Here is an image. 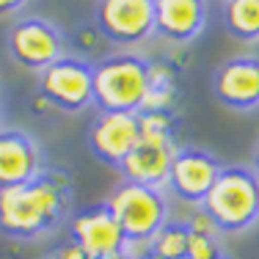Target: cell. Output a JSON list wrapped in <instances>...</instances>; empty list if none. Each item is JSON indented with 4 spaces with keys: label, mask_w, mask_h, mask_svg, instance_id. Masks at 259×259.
Returning <instances> with one entry per match:
<instances>
[{
    "label": "cell",
    "mask_w": 259,
    "mask_h": 259,
    "mask_svg": "<svg viewBox=\"0 0 259 259\" xmlns=\"http://www.w3.org/2000/svg\"><path fill=\"white\" fill-rule=\"evenodd\" d=\"M69 240H75L91 259H108L127 251V240L121 226L116 224L108 204H94L80 209L69 221Z\"/></svg>",
    "instance_id": "obj_11"
},
{
    "label": "cell",
    "mask_w": 259,
    "mask_h": 259,
    "mask_svg": "<svg viewBox=\"0 0 259 259\" xmlns=\"http://www.w3.org/2000/svg\"><path fill=\"white\" fill-rule=\"evenodd\" d=\"M207 25V0H155V33L171 45H190Z\"/></svg>",
    "instance_id": "obj_14"
},
{
    "label": "cell",
    "mask_w": 259,
    "mask_h": 259,
    "mask_svg": "<svg viewBox=\"0 0 259 259\" xmlns=\"http://www.w3.org/2000/svg\"><path fill=\"white\" fill-rule=\"evenodd\" d=\"M6 50L9 58L20 69L41 75L47 66H53L58 58L66 55L64 33L45 17H22L14 22L6 36Z\"/></svg>",
    "instance_id": "obj_7"
},
{
    "label": "cell",
    "mask_w": 259,
    "mask_h": 259,
    "mask_svg": "<svg viewBox=\"0 0 259 259\" xmlns=\"http://www.w3.org/2000/svg\"><path fill=\"white\" fill-rule=\"evenodd\" d=\"M94 66V105L100 113H141L149 91L152 61L141 53L119 50Z\"/></svg>",
    "instance_id": "obj_2"
},
{
    "label": "cell",
    "mask_w": 259,
    "mask_h": 259,
    "mask_svg": "<svg viewBox=\"0 0 259 259\" xmlns=\"http://www.w3.org/2000/svg\"><path fill=\"white\" fill-rule=\"evenodd\" d=\"M141 259H160V256H155V254H149V251H146V254L141 256Z\"/></svg>",
    "instance_id": "obj_23"
},
{
    "label": "cell",
    "mask_w": 259,
    "mask_h": 259,
    "mask_svg": "<svg viewBox=\"0 0 259 259\" xmlns=\"http://www.w3.org/2000/svg\"><path fill=\"white\" fill-rule=\"evenodd\" d=\"M188 245H190V229L185 221H168L160 229L152 243L146 245L149 254L160 259H188Z\"/></svg>",
    "instance_id": "obj_17"
},
{
    "label": "cell",
    "mask_w": 259,
    "mask_h": 259,
    "mask_svg": "<svg viewBox=\"0 0 259 259\" xmlns=\"http://www.w3.org/2000/svg\"><path fill=\"white\" fill-rule=\"evenodd\" d=\"M221 171H224V163L212 152L199 149V146H182L177 149L174 163H171L168 188L185 204L201 207Z\"/></svg>",
    "instance_id": "obj_9"
},
{
    "label": "cell",
    "mask_w": 259,
    "mask_h": 259,
    "mask_svg": "<svg viewBox=\"0 0 259 259\" xmlns=\"http://www.w3.org/2000/svg\"><path fill=\"white\" fill-rule=\"evenodd\" d=\"M224 28L237 41H259V0H224Z\"/></svg>",
    "instance_id": "obj_15"
},
{
    "label": "cell",
    "mask_w": 259,
    "mask_h": 259,
    "mask_svg": "<svg viewBox=\"0 0 259 259\" xmlns=\"http://www.w3.org/2000/svg\"><path fill=\"white\" fill-rule=\"evenodd\" d=\"M39 97L61 113H83L94 105V66L77 55H64L39 75Z\"/></svg>",
    "instance_id": "obj_6"
},
{
    "label": "cell",
    "mask_w": 259,
    "mask_h": 259,
    "mask_svg": "<svg viewBox=\"0 0 259 259\" xmlns=\"http://www.w3.org/2000/svg\"><path fill=\"white\" fill-rule=\"evenodd\" d=\"M30 0H0V17H11L17 11H22Z\"/></svg>",
    "instance_id": "obj_20"
},
{
    "label": "cell",
    "mask_w": 259,
    "mask_h": 259,
    "mask_svg": "<svg viewBox=\"0 0 259 259\" xmlns=\"http://www.w3.org/2000/svg\"><path fill=\"white\" fill-rule=\"evenodd\" d=\"M218 237H221V234H199V232H190L188 259H226Z\"/></svg>",
    "instance_id": "obj_18"
},
{
    "label": "cell",
    "mask_w": 259,
    "mask_h": 259,
    "mask_svg": "<svg viewBox=\"0 0 259 259\" xmlns=\"http://www.w3.org/2000/svg\"><path fill=\"white\" fill-rule=\"evenodd\" d=\"M0 108H3V94H0Z\"/></svg>",
    "instance_id": "obj_24"
},
{
    "label": "cell",
    "mask_w": 259,
    "mask_h": 259,
    "mask_svg": "<svg viewBox=\"0 0 259 259\" xmlns=\"http://www.w3.org/2000/svg\"><path fill=\"white\" fill-rule=\"evenodd\" d=\"M94 25L116 47H138L155 36V0H97Z\"/></svg>",
    "instance_id": "obj_8"
},
{
    "label": "cell",
    "mask_w": 259,
    "mask_h": 259,
    "mask_svg": "<svg viewBox=\"0 0 259 259\" xmlns=\"http://www.w3.org/2000/svg\"><path fill=\"white\" fill-rule=\"evenodd\" d=\"M75 199V180L64 168H45L30 182L0 188V232L14 240L47 237L64 224Z\"/></svg>",
    "instance_id": "obj_1"
},
{
    "label": "cell",
    "mask_w": 259,
    "mask_h": 259,
    "mask_svg": "<svg viewBox=\"0 0 259 259\" xmlns=\"http://www.w3.org/2000/svg\"><path fill=\"white\" fill-rule=\"evenodd\" d=\"M221 234H243L259 224V177L245 165H224L201 201Z\"/></svg>",
    "instance_id": "obj_3"
},
{
    "label": "cell",
    "mask_w": 259,
    "mask_h": 259,
    "mask_svg": "<svg viewBox=\"0 0 259 259\" xmlns=\"http://www.w3.org/2000/svg\"><path fill=\"white\" fill-rule=\"evenodd\" d=\"M177 119L174 113H141V141L119 165L127 182L163 190L168 185L171 163L177 155Z\"/></svg>",
    "instance_id": "obj_4"
},
{
    "label": "cell",
    "mask_w": 259,
    "mask_h": 259,
    "mask_svg": "<svg viewBox=\"0 0 259 259\" xmlns=\"http://www.w3.org/2000/svg\"><path fill=\"white\" fill-rule=\"evenodd\" d=\"M212 94L224 108L248 113L259 108V58L234 55L215 69Z\"/></svg>",
    "instance_id": "obj_12"
},
{
    "label": "cell",
    "mask_w": 259,
    "mask_h": 259,
    "mask_svg": "<svg viewBox=\"0 0 259 259\" xmlns=\"http://www.w3.org/2000/svg\"><path fill=\"white\" fill-rule=\"evenodd\" d=\"M45 259H91L89 254H85L83 248L75 243V240H66V243H61V245H55V248L47 254Z\"/></svg>",
    "instance_id": "obj_19"
},
{
    "label": "cell",
    "mask_w": 259,
    "mask_h": 259,
    "mask_svg": "<svg viewBox=\"0 0 259 259\" xmlns=\"http://www.w3.org/2000/svg\"><path fill=\"white\" fill-rule=\"evenodd\" d=\"M141 141V113H97L85 133L91 155L119 171L124 157Z\"/></svg>",
    "instance_id": "obj_10"
},
{
    "label": "cell",
    "mask_w": 259,
    "mask_h": 259,
    "mask_svg": "<svg viewBox=\"0 0 259 259\" xmlns=\"http://www.w3.org/2000/svg\"><path fill=\"white\" fill-rule=\"evenodd\" d=\"M141 251H146V248H141ZM144 254H135V245H127V251H121V254H116V256H108V259H141Z\"/></svg>",
    "instance_id": "obj_21"
},
{
    "label": "cell",
    "mask_w": 259,
    "mask_h": 259,
    "mask_svg": "<svg viewBox=\"0 0 259 259\" xmlns=\"http://www.w3.org/2000/svg\"><path fill=\"white\" fill-rule=\"evenodd\" d=\"M105 204L113 212L116 224L121 226L127 245H135V248H146L152 237L168 224V201L157 188L121 180L110 190Z\"/></svg>",
    "instance_id": "obj_5"
},
{
    "label": "cell",
    "mask_w": 259,
    "mask_h": 259,
    "mask_svg": "<svg viewBox=\"0 0 259 259\" xmlns=\"http://www.w3.org/2000/svg\"><path fill=\"white\" fill-rule=\"evenodd\" d=\"M39 141L25 130H0V188L30 182L45 171Z\"/></svg>",
    "instance_id": "obj_13"
},
{
    "label": "cell",
    "mask_w": 259,
    "mask_h": 259,
    "mask_svg": "<svg viewBox=\"0 0 259 259\" xmlns=\"http://www.w3.org/2000/svg\"><path fill=\"white\" fill-rule=\"evenodd\" d=\"M174 69L165 64H152L149 69V91L141 113H171V102H174Z\"/></svg>",
    "instance_id": "obj_16"
},
{
    "label": "cell",
    "mask_w": 259,
    "mask_h": 259,
    "mask_svg": "<svg viewBox=\"0 0 259 259\" xmlns=\"http://www.w3.org/2000/svg\"><path fill=\"white\" fill-rule=\"evenodd\" d=\"M251 163H254V174L259 177V141H256V146H254V157H251Z\"/></svg>",
    "instance_id": "obj_22"
}]
</instances>
